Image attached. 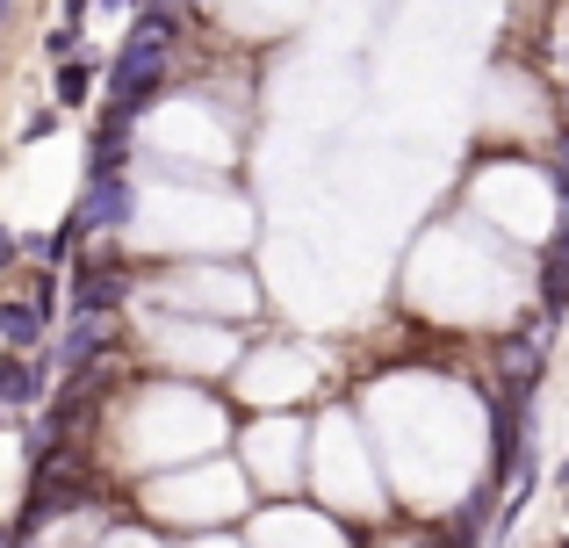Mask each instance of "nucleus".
I'll return each instance as SVG.
<instances>
[{"label":"nucleus","mask_w":569,"mask_h":548,"mask_svg":"<svg viewBox=\"0 0 569 548\" xmlns=\"http://www.w3.org/2000/svg\"><path fill=\"white\" fill-rule=\"evenodd\" d=\"M173 58H181V8H138L130 14V37L116 43V58H109V101H101V116L138 130L144 116L167 101Z\"/></svg>","instance_id":"f257e3e1"},{"label":"nucleus","mask_w":569,"mask_h":548,"mask_svg":"<svg viewBox=\"0 0 569 548\" xmlns=\"http://www.w3.org/2000/svg\"><path fill=\"white\" fill-rule=\"evenodd\" d=\"M144 275L130 268V253L116 239H101L94 253H80L66 268V318H123L130 303H138Z\"/></svg>","instance_id":"f03ea898"},{"label":"nucleus","mask_w":569,"mask_h":548,"mask_svg":"<svg viewBox=\"0 0 569 548\" xmlns=\"http://www.w3.org/2000/svg\"><path fill=\"white\" fill-rule=\"evenodd\" d=\"M43 353H51L58 376H80V368L109 361V353H130V325L123 318H66V332H58Z\"/></svg>","instance_id":"7ed1b4c3"},{"label":"nucleus","mask_w":569,"mask_h":548,"mask_svg":"<svg viewBox=\"0 0 569 548\" xmlns=\"http://www.w3.org/2000/svg\"><path fill=\"white\" fill-rule=\"evenodd\" d=\"M138 181L130 173H116V181H80V196H72V217H80L87 239H123L130 225H138Z\"/></svg>","instance_id":"20e7f679"},{"label":"nucleus","mask_w":569,"mask_h":548,"mask_svg":"<svg viewBox=\"0 0 569 548\" xmlns=\"http://www.w3.org/2000/svg\"><path fill=\"white\" fill-rule=\"evenodd\" d=\"M51 382H58L51 353H0V405H8L14 419L51 405Z\"/></svg>","instance_id":"39448f33"},{"label":"nucleus","mask_w":569,"mask_h":548,"mask_svg":"<svg viewBox=\"0 0 569 548\" xmlns=\"http://www.w3.org/2000/svg\"><path fill=\"white\" fill-rule=\"evenodd\" d=\"M138 167V130L116 123V116H94V138H87V167L80 181H116V173Z\"/></svg>","instance_id":"423d86ee"},{"label":"nucleus","mask_w":569,"mask_h":548,"mask_svg":"<svg viewBox=\"0 0 569 548\" xmlns=\"http://www.w3.org/2000/svg\"><path fill=\"white\" fill-rule=\"evenodd\" d=\"M51 347V318H43L37 303H29L22 289H0V353H43Z\"/></svg>","instance_id":"0eeeda50"},{"label":"nucleus","mask_w":569,"mask_h":548,"mask_svg":"<svg viewBox=\"0 0 569 548\" xmlns=\"http://www.w3.org/2000/svg\"><path fill=\"white\" fill-rule=\"evenodd\" d=\"M541 310H548V318H562V310H569V210H562L556 246L541 253Z\"/></svg>","instance_id":"6e6552de"},{"label":"nucleus","mask_w":569,"mask_h":548,"mask_svg":"<svg viewBox=\"0 0 569 548\" xmlns=\"http://www.w3.org/2000/svg\"><path fill=\"white\" fill-rule=\"evenodd\" d=\"M94 58H66V66H51V109H66V116H80L87 109V94H94Z\"/></svg>","instance_id":"1a4fd4ad"},{"label":"nucleus","mask_w":569,"mask_h":548,"mask_svg":"<svg viewBox=\"0 0 569 548\" xmlns=\"http://www.w3.org/2000/svg\"><path fill=\"white\" fill-rule=\"evenodd\" d=\"M22 296L58 325V310H66V268H43V260H29V268H22Z\"/></svg>","instance_id":"9d476101"},{"label":"nucleus","mask_w":569,"mask_h":548,"mask_svg":"<svg viewBox=\"0 0 569 548\" xmlns=\"http://www.w3.org/2000/svg\"><path fill=\"white\" fill-rule=\"evenodd\" d=\"M58 130H66V109L43 101V109H29L22 123H14V145H43V138H58Z\"/></svg>","instance_id":"9b49d317"},{"label":"nucleus","mask_w":569,"mask_h":548,"mask_svg":"<svg viewBox=\"0 0 569 548\" xmlns=\"http://www.w3.org/2000/svg\"><path fill=\"white\" fill-rule=\"evenodd\" d=\"M14 275H22V231L0 217V281H14Z\"/></svg>","instance_id":"f8f14e48"},{"label":"nucleus","mask_w":569,"mask_h":548,"mask_svg":"<svg viewBox=\"0 0 569 548\" xmlns=\"http://www.w3.org/2000/svg\"><path fill=\"white\" fill-rule=\"evenodd\" d=\"M87 14H94V0H58V22H72V29H87Z\"/></svg>","instance_id":"ddd939ff"},{"label":"nucleus","mask_w":569,"mask_h":548,"mask_svg":"<svg viewBox=\"0 0 569 548\" xmlns=\"http://www.w3.org/2000/svg\"><path fill=\"white\" fill-rule=\"evenodd\" d=\"M556 188H562V210H569V145L556 152Z\"/></svg>","instance_id":"4468645a"},{"label":"nucleus","mask_w":569,"mask_h":548,"mask_svg":"<svg viewBox=\"0 0 569 548\" xmlns=\"http://www.w3.org/2000/svg\"><path fill=\"white\" fill-rule=\"evenodd\" d=\"M94 8H109V14H123V8H130V14H138V0H94Z\"/></svg>","instance_id":"2eb2a0df"},{"label":"nucleus","mask_w":569,"mask_h":548,"mask_svg":"<svg viewBox=\"0 0 569 548\" xmlns=\"http://www.w3.org/2000/svg\"><path fill=\"white\" fill-rule=\"evenodd\" d=\"M0 548H22V535H14V527H8V520H0Z\"/></svg>","instance_id":"dca6fc26"},{"label":"nucleus","mask_w":569,"mask_h":548,"mask_svg":"<svg viewBox=\"0 0 569 548\" xmlns=\"http://www.w3.org/2000/svg\"><path fill=\"white\" fill-rule=\"evenodd\" d=\"M8 419H14V411H8V405H0V434H8Z\"/></svg>","instance_id":"f3484780"},{"label":"nucleus","mask_w":569,"mask_h":548,"mask_svg":"<svg viewBox=\"0 0 569 548\" xmlns=\"http://www.w3.org/2000/svg\"><path fill=\"white\" fill-rule=\"evenodd\" d=\"M0 22H8V0H0Z\"/></svg>","instance_id":"a211bd4d"},{"label":"nucleus","mask_w":569,"mask_h":548,"mask_svg":"<svg viewBox=\"0 0 569 548\" xmlns=\"http://www.w3.org/2000/svg\"><path fill=\"white\" fill-rule=\"evenodd\" d=\"M22 548H43V541H22Z\"/></svg>","instance_id":"6ab92c4d"}]
</instances>
